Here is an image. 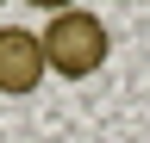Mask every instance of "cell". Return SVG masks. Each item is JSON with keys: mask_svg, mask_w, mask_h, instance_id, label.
<instances>
[{"mask_svg": "<svg viewBox=\"0 0 150 143\" xmlns=\"http://www.w3.org/2000/svg\"><path fill=\"white\" fill-rule=\"evenodd\" d=\"M31 6H44V13H50V6H56V13H69L75 0H31Z\"/></svg>", "mask_w": 150, "mask_h": 143, "instance_id": "3", "label": "cell"}, {"mask_svg": "<svg viewBox=\"0 0 150 143\" xmlns=\"http://www.w3.org/2000/svg\"><path fill=\"white\" fill-rule=\"evenodd\" d=\"M50 75V62H44V44H38V31L25 25H0V93H38Z\"/></svg>", "mask_w": 150, "mask_h": 143, "instance_id": "2", "label": "cell"}, {"mask_svg": "<svg viewBox=\"0 0 150 143\" xmlns=\"http://www.w3.org/2000/svg\"><path fill=\"white\" fill-rule=\"evenodd\" d=\"M38 44H44V62H50V75H63V81H88L94 68L106 62V25H100V13H88V6H69V13H50V25L38 31Z\"/></svg>", "mask_w": 150, "mask_h": 143, "instance_id": "1", "label": "cell"}]
</instances>
